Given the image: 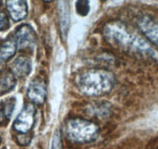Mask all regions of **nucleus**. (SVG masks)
Returning <instances> with one entry per match:
<instances>
[{
  "label": "nucleus",
  "mask_w": 158,
  "mask_h": 149,
  "mask_svg": "<svg viewBox=\"0 0 158 149\" xmlns=\"http://www.w3.org/2000/svg\"><path fill=\"white\" fill-rule=\"evenodd\" d=\"M103 33L110 45L118 49L133 53L153 60H158V54L145 40L130 31L127 25L118 21L106 24Z\"/></svg>",
  "instance_id": "nucleus-1"
},
{
  "label": "nucleus",
  "mask_w": 158,
  "mask_h": 149,
  "mask_svg": "<svg viewBox=\"0 0 158 149\" xmlns=\"http://www.w3.org/2000/svg\"><path fill=\"white\" fill-rule=\"evenodd\" d=\"M75 83L78 90L84 95L100 96L112 90L115 84V76L107 70L94 68L78 74Z\"/></svg>",
  "instance_id": "nucleus-2"
},
{
  "label": "nucleus",
  "mask_w": 158,
  "mask_h": 149,
  "mask_svg": "<svg viewBox=\"0 0 158 149\" xmlns=\"http://www.w3.org/2000/svg\"><path fill=\"white\" fill-rule=\"evenodd\" d=\"M66 132L68 138L72 142L84 144L94 141L98 138L99 127L90 121L74 118L68 122Z\"/></svg>",
  "instance_id": "nucleus-3"
},
{
  "label": "nucleus",
  "mask_w": 158,
  "mask_h": 149,
  "mask_svg": "<svg viewBox=\"0 0 158 149\" xmlns=\"http://www.w3.org/2000/svg\"><path fill=\"white\" fill-rule=\"evenodd\" d=\"M36 108L33 103H28L22 109L13 123V127L20 134H27L35 123Z\"/></svg>",
  "instance_id": "nucleus-4"
},
{
  "label": "nucleus",
  "mask_w": 158,
  "mask_h": 149,
  "mask_svg": "<svg viewBox=\"0 0 158 149\" xmlns=\"http://www.w3.org/2000/svg\"><path fill=\"white\" fill-rule=\"evenodd\" d=\"M14 40L17 48L20 50L32 49L36 44V35L30 26L23 24L16 29Z\"/></svg>",
  "instance_id": "nucleus-5"
},
{
  "label": "nucleus",
  "mask_w": 158,
  "mask_h": 149,
  "mask_svg": "<svg viewBox=\"0 0 158 149\" xmlns=\"http://www.w3.org/2000/svg\"><path fill=\"white\" fill-rule=\"evenodd\" d=\"M137 27L149 41L158 47V20L145 15L138 19Z\"/></svg>",
  "instance_id": "nucleus-6"
},
{
  "label": "nucleus",
  "mask_w": 158,
  "mask_h": 149,
  "mask_svg": "<svg viewBox=\"0 0 158 149\" xmlns=\"http://www.w3.org/2000/svg\"><path fill=\"white\" fill-rule=\"evenodd\" d=\"M27 96L34 105H42L47 98V86L45 82L40 78L32 80L27 89Z\"/></svg>",
  "instance_id": "nucleus-7"
},
{
  "label": "nucleus",
  "mask_w": 158,
  "mask_h": 149,
  "mask_svg": "<svg viewBox=\"0 0 158 149\" xmlns=\"http://www.w3.org/2000/svg\"><path fill=\"white\" fill-rule=\"evenodd\" d=\"M6 5L9 15L15 22L23 20L28 14L27 0H6Z\"/></svg>",
  "instance_id": "nucleus-8"
},
{
  "label": "nucleus",
  "mask_w": 158,
  "mask_h": 149,
  "mask_svg": "<svg viewBox=\"0 0 158 149\" xmlns=\"http://www.w3.org/2000/svg\"><path fill=\"white\" fill-rule=\"evenodd\" d=\"M31 71V61L26 56H19L11 65V72L15 77L24 78Z\"/></svg>",
  "instance_id": "nucleus-9"
},
{
  "label": "nucleus",
  "mask_w": 158,
  "mask_h": 149,
  "mask_svg": "<svg viewBox=\"0 0 158 149\" xmlns=\"http://www.w3.org/2000/svg\"><path fill=\"white\" fill-rule=\"evenodd\" d=\"M17 45L14 39H8L0 45V63H4L14 56Z\"/></svg>",
  "instance_id": "nucleus-10"
},
{
  "label": "nucleus",
  "mask_w": 158,
  "mask_h": 149,
  "mask_svg": "<svg viewBox=\"0 0 158 149\" xmlns=\"http://www.w3.org/2000/svg\"><path fill=\"white\" fill-rule=\"evenodd\" d=\"M16 100L15 98H10L1 103L0 106V122L3 123L9 121L12 117L15 109Z\"/></svg>",
  "instance_id": "nucleus-11"
},
{
  "label": "nucleus",
  "mask_w": 158,
  "mask_h": 149,
  "mask_svg": "<svg viewBox=\"0 0 158 149\" xmlns=\"http://www.w3.org/2000/svg\"><path fill=\"white\" fill-rule=\"evenodd\" d=\"M16 85V78L12 72H6L0 79V93L10 92Z\"/></svg>",
  "instance_id": "nucleus-12"
},
{
  "label": "nucleus",
  "mask_w": 158,
  "mask_h": 149,
  "mask_svg": "<svg viewBox=\"0 0 158 149\" xmlns=\"http://www.w3.org/2000/svg\"><path fill=\"white\" fill-rule=\"evenodd\" d=\"M89 111L91 113V114L95 115L96 117H106L108 115H109L112 109H111V105L109 103L102 102V103H98L92 105Z\"/></svg>",
  "instance_id": "nucleus-13"
},
{
  "label": "nucleus",
  "mask_w": 158,
  "mask_h": 149,
  "mask_svg": "<svg viewBox=\"0 0 158 149\" xmlns=\"http://www.w3.org/2000/svg\"><path fill=\"white\" fill-rule=\"evenodd\" d=\"M90 10L89 0H77L76 2V11L80 16H87Z\"/></svg>",
  "instance_id": "nucleus-14"
},
{
  "label": "nucleus",
  "mask_w": 158,
  "mask_h": 149,
  "mask_svg": "<svg viewBox=\"0 0 158 149\" xmlns=\"http://www.w3.org/2000/svg\"><path fill=\"white\" fill-rule=\"evenodd\" d=\"M51 149H64L63 144H62L61 134L59 130H56L54 133L52 140V146Z\"/></svg>",
  "instance_id": "nucleus-15"
},
{
  "label": "nucleus",
  "mask_w": 158,
  "mask_h": 149,
  "mask_svg": "<svg viewBox=\"0 0 158 149\" xmlns=\"http://www.w3.org/2000/svg\"><path fill=\"white\" fill-rule=\"evenodd\" d=\"M10 27V22L6 15L3 13H0V31L5 30Z\"/></svg>",
  "instance_id": "nucleus-16"
},
{
  "label": "nucleus",
  "mask_w": 158,
  "mask_h": 149,
  "mask_svg": "<svg viewBox=\"0 0 158 149\" xmlns=\"http://www.w3.org/2000/svg\"><path fill=\"white\" fill-rule=\"evenodd\" d=\"M43 1L45 2H52L53 0H43Z\"/></svg>",
  "instance_id": "nucleus-17"
},
{
  "label": "nucleus",
  "mask_w": 158,
  "mask_h": 149,
  "mask_svg": "<svg viewBox=\"0 0 158 149\" xmlns=\"http://www.w3.org/2000/svg\"><path fill=\"white\" fill-rule=\"evenodd\" d=\"M1 5H2V2H1V0H0V8H1Z\"/></svg>",
  "instance_id": "nucleus-18"
},
{
  "label": "nucleus",
  "mask_w": 158,
  "mask_h": 149,
  "mask_svg": "<svg viewBox=\"0 0 158 149\" xmlns=\"http://www.w3.org/2000/svg\"><path fill=\"white\" fill-rule=\"evenodd\" d=\"M1 141H2V139H1V137H0V144H1Z\"/></svg>",
  "instance_id": "nucleus-19"
},
{
  "label": "nucleus",
  "mask_w": 158,
  "mask_h": 149,
  "mask_svg": "<svg viewBox=\"0 0 158 149\" xmlns=\"http://www.w3.org/2000/svg\"><path fill=\"white\" fill-rule=\"evenodd\" d=\"M102 1H106V0H102Z\"/></svg>",
  "instance_id": "nucleus-20"
}]
</instances>
